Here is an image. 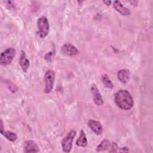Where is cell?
Instances as JSON below:
<instances>
[{
    "instance_id": "7a4b0ae2",
    "label": "cell",
    "mask_w": 153,
    "mask_h": 153,
    "mask_svg": "<svg viewBox=\"0 0 153 153\" xmlns=\"http://www.w3.org/2000/svg\"><path fill=\"white\" fill-rule=\"evenodd\" d=\"M16 54V50L13 48H8L4 50L0 56V63L2 66L10 64Z\"/></svg>"
},
{
    "instance_id": "30bf717a",
    "label": "cell",
    "mask_w": 153,
    "mask_h": 153,
    "mask_svg": "<svg viewBox=\"0 0 153 153\" xmlns=\"http://www.w3.org/2000/svg\"><path fill=\"white\" fill-rule=\"evenodd\" d=\"M24 148L25 152H37L39 148L35 142L33 140H27L24 143Z\"/></svg>"
},
{
    "instance_id": "277c9868",
    "label": "cell",
    "mask_w": 153,
    "mask_h": 153,
    "mask_svg": "<svg viewBox=\"0 0 153 153\" xmlns=\"http://www.w3.org/2000/svg\"><path fill=\"white\" fill-rule=\"evenodd\" d=\"M76 131L74 130L70 131L63 139L62 141V146L63 150L66 152H69L72 148L73 140L75 136Z\"/></svg>"
},
{
    "instance_id": "9a60e30c",
    "label": "cell",
    "mask_w": 153,
    "mask_h": 153,
    "mask_svg": "<svg viewBox=\"0 0 153 153\" xmlns=\"http://www.w3.org/2000/svg\"><path fill=\"white\" fill-rule=\"evenodd\" d=\"M111 143L110 142L109 140H108V139H104L97 146L96 151L98 152H100V151L107 150L108 148H109V147L111 146Z\"/></svg>"
},
{
    "instance_id": "5b68a950",
    "label": "cell",
    "mask_w": 153,
    "mask_h": 153,
    "mask_svg": "<svg viewBox=\"0 0 153 153\" xmlns=\"http://www.w3.org/2000/svg\"><path fill=\"white\" fill-rule=\"evenodd\" d=\"M55 79V72L53 70H48L45 74L44 79H45V89L44 91L46 93H50L53 88L54 85Z\"/></svg>"
},
{
    "instance_id": "8fae6325",
    "label": "cell",
    "mask_w": 153,
    "mask_h": 153,
    "mask_svg": "<svg viewBox=\"0 0 153 153\" xmlns=\"http://www.w3.org/2000/svg\"><path fill=\"white\" fill-rule=\"evenodd\" d=\"M130 73L128 69H121L117 73V78L122 83H127L130 79Z\"/></svg>"
},
{
    "instance_id": "9c48e42d",
    "label": "cell",
    "mask_w": 153,
    "mask_h": 153,
    "mask_svg": "<svg viewBox=\"0 0 153 153\" xmlns=\"http://www.w3.org/2000/svg\"><path fill=\"white\" fill-rule=\"evenodd\" d=\"M113 7L117 11L123 16H128L130 14V11L129 9L124 7L120 1H115L114 2Z\"/></svg>"
},
{
    "instance_id": "6da1fadb",
    "label": "cell",
    "mask_w": 153,
    "mask_h": 153,
    "mask_svg": "<svg viewBox=\"0 0 153 153\" xmlns=\"http://www.w3.org/2000/svg\"><path fill=\"white\" fill-rule=\"evenodd\" d=\"M114 100L118 107L122 109L128 110L133 107V97L130 93L126 90H118L115 94Z\"/></svg>"
},
{
    "instance_id": "ba28073f",
    "label": "cell",
    "mask_w": 153,
    "mask_h": 153,
    "mask_svg": "<svg viewBox=\"0 0 153 153\" xmlns=\"http://www.w3.org/2000/svg\"><path fill=\"white\" fill-rule=\"evenodd\" d=\"M87 124L94 133H95L97 134H102L103 128L101 124L99 121L93 120H90L88 121Z\"/></svg>"
},
{
    "instance_id": "3957f363",
    "label": "cell",
    "mask_w": 153,
    "mask_h": 153,
    "mask_svg": "<svg viewBox=\"0 0 153 153\" xmlns=\"http://www.w3.org/2000/svg\"><path fill=\"white\" fill-rule=\"evenodd\" d=\"M37 26L38 28V35L41 38L45 37L49 32V23L45 16H42L38 20Z\"/></svg>"
},
{
    "instance_id": "4fadbf2b",
    "label": "cell",
    "mask_w": 153,
    "mask_h": 153,
    "mask_svg": "<svg viewBox=\"0 0 153 153\" xmlns=\"http://www.w3.org/2000/svg\"><path fill=\"white\" fill-rule=\"evenodd\" d=\"M76 144L79 146L85 147L87 145V140L85 136V134L83 130H81L80 131V135L78 139L76 142Z\"/></svg>"
},
{
    "instance_id": "ac0fdd59",
    "label": "cell",
    "mask_w": 153,
    "mask_h": 153,
    "mask_svg": "<svg viewBox=\"0 0 153 153\" xmlns=\"http://www.w3.org/2000/svg\"><path fill=\"white\" fill-rule=\"evenodd\" d=\"M4 130V128H3V122L2 120H1V131Z\"/></svg>"
},
{
    "instance_id": "2e32d148",
    "label": "cell",
    "mask_w": 153,
    "mask_h": 153,
    "mask_svg": "<svg viewBox=\"0 0 153 153\" xmlns=\"http://www.w3.org/2000/svg\"><path fill=\"white\" fill-rule=\"evenodd\" d=\"M101 80L103 84V85L108 88H112L114 87L113 83L112 82L111 80L109 79V76L107 74H103L101 76Z\"/></svg>"
},
{
    "instance_id": "7c38bea8",
    "label": "cell",
    "mask_w": 153,
    "mask_h": 153,
    "mask_svg": "<svg viewBox=\"0 0 153 153\" xmlns=\"http://www.w3.org/2000/svg\"><path fill=\"white\" fill-rule=\"evenodd\" d=\"M19 63L23 72H27L29 66V61L26 57V53L23 50L22 51V53L19 58Z\"/></svg>"
},
{
    "instance_id": "5bb4252c",
    "label": "cell",
    "mask_w": 153,
    "mask_h": 153,
    "mask_svg": "<svg viewBox=\"0 0 153 153\" xmlns=\"http://www.w3.org/2000/svg\"><path fill=\"white\" fill-rule=\"evenodd\" d=\"M1 133L4 137H5L8 140L11 141V142H14L17 138V134L15 133L12 132L11 131L2 130V131H1Z\"/></svg>"
},
{
    "instance_id": "e0dca14e",
    "label": "cell",
    "mask_w": 153,
    "mask_h": 153,
    "mask_svg": "<svg viewBox=\"0 0 153 153\" xmlns=\"http://www.w3.org/2000/svg\"><path fill=\"white\" fill-rule=\"evenodd\" d=\"M103 2L105 4H106L107 5H109L111 3V1H103Z\"/></svg>"
},
{
    "instance_id": "52a82bcc",
    "label": "cell",
    "mask_w": 153,
    "mask_h": 153,
    "mask_svg": "<svg viewBox=\"0 0 153 153\" xmlns=\"http://www.w3.org/2000/svg\"><path fill=\"white\" fill-rule=\"evenodd\" d=\"M91 91L93 94V100L96 105L97 106H101L103 103L102 97L96 85L93 84L91 87Z\"/></svg>"
},
{
    "instance_id": "8992f818",
    "label": "cell",
    "mask_w": 153,
    "mask_h": 153,
    "mask_svg": "<svg viewBox=\"0 0 153 153\" xmlns=\"http://www.w3.org/2000/svg\"><path fill=\"white\" fill-rule=\"evenodd\" d=\"M61 51L64 55L66 56H69V57L74 56L78 54L79 53L78 50L75 46H74L71 44H64L62 47Z\"/></svg>"
}]
</instances>
